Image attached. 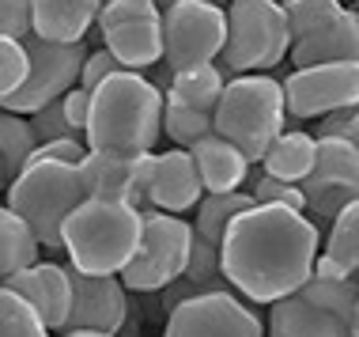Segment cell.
Segmentation results:
<instances>
[{
	"instance_id": "1",
	"label": "cell",
	"mask_w": 359,
	"mask_h": 337,
	"mask_svg": "<svg viewBox=\"0 0 359 337\" xmlns=\"http://www.w3.org/2000/svg\"><path fill=\"white\" fill-rule=\"evenodd\" d=\"M223 273L250 303H276L299 292L322 258V227L287 205H254L231 220L219 243Z\"/></svg>"
},
{
	"instance_id": "2",
	"label": "cell",
	"mask_w": 359,
	"mask_h": 337,
	"mask_svg": "<svg viewBox=\"0 0 359 337\" xmlns=\"http://www.w3.org/2000/svg\"><path fill=\"white\" fill-rule=\"evenodd\" d=\"M167 91L144 72H114L95 88L91 121H87V148L91 152H155L163 137Z\"/></svg>"
},
{
	"instance_id": "3",
	"label": "cell",
	"mask_w": 359,
	"mask_h": 337,
	"mask_svg": "<svg viewBox=\"0 0 359 337\" xmlns=\"http://www.w3.org/2000/svg\"><path fill=\"white\" fill-rule=\"evenodd\" d=\"M144 239V209L125 201L87 197L65 224L69 265L91 277H121Z\"/></svg>"
},
{
	"instance_id": "4",
	"label": "cell",
	"mask_w": 359,
	"mask_h": 337,
	"mask_svg": "<svg viewBox=\"0 0 359 337\" xmlns=\"http://www.w3.org/2000/svg\"><path fill=\"white\" fill-rule=\"evenodd\" d=\"M216 133L235 140L250 163H261L276 137L287 129V91L284 84L265 72H242L231 76L216 107Z\"/></svg>"
},
{
	"instance_id": "5",
	"label": "cell",
	"mask_w": 359,
	"mask_h": 337,
	"mask_svg": "<svg viewBox=\"0 0 359 337\" xmlns=\"http://www.w3.org/2000/svg\"><path fill=\"white\" fill-rule=\"evenodd\" d=\"M83 201H87L83 171L76 163L61 159H34L8 186V209H15L38 231V239L50 254L65 250V224Z\"/></svg>"
},
{
	"instance_id": "6",
	"label": "cell",
	"mask_w": 359,
	"mask_h": 337,
	"mask_svg": "<svg viewBox=\"0 0 359 337\" xmlns=\"http://www.w3.org/2000/svg\"><path fill=\"white\" fill-rule=\"evenodd\" d=\"M227 19L231 31L219 53V65L227 72H269L291 53L295 34H291L287 4L280 0H231Z\"/></svg>"
},
{
	"instance_id": "7",
	"label": "cell",
	"mask_w": 359,
	"mask_h": 337,
	"mask_svg": "<svg viewBox=\"0 0 359 337\" xmlns=\"http://www.w3.org/2000/svg\"><path fill=\"white\" fill-rule=\"evenodd\" d=\"M193 246H197V227L193 220L178 213H163V209H148L144 213V239L137 258L121 273L125 288L133 292H163L189 269Z\"/></svg>"
},
{
	"instance_id": "8",
	"label": "cell",
	"mask_w": 359,
	"mask_h": 337,
	"mask_svg": "<svg viewBox=\"0 0 359 337\" xmlns=\"http://www.w3.org/2000/svg\"><path fill=\"white\" fill-rule=\"evenodd\" d=\"M163 31H167V69L219 61L227 46L231 19L219 0H174L163 8Z\"/></svg>"
},
{
	"instance_id": "9",
	"label": "cell",
	"mask_w": 359,
	"mask_h": 337,
	"mask_svg": "<svg viewBox=\"0 0 359 337\" xmlns=\"http://www.w3.org/2000/svg\"><path fill=\"white\" fill-rule=\"evenodd\" d=\"M27 50H31V80L12 99H4V110L31 118L42 107L65 99L83 80V65L91 53L83 50V42H50V38H38V34L27 38Z\"/></svg>"
},
{
	"instance_id": "10",
	"label": "cell",
	"mask_w": 359,
	"mask_h": 337,
	"mask_svg": "<svg viewBox=\"0 0 359 337\" xmlns=\"http://www.w3.org/2000/svg\"><path fill=\"white\" fill-rule=\"evenodd\" d=\"M163 337H269V322H261L246 296L223 288L178 303L167 315Z\"/></svg>"
},
{
	"instance_id": "11",
	"label": "cell",
	"mask_w": 359,
	"mask_h": 337,
	"mask_svg": "<svg viewBox=\"0 0 359 337\" xmlns=\"http://www.w3.org/2000/svg\"><path fill=\"white\" fill-rule=\"evenodd\" d=\"M303 190L306 216L318 227H333L337 213L359 201V148L344 137H318V163Z\"/></svg>"
},
{
	"instance_id": "12",
	"label": "cell",
	"mask_w": 359,
	"mask_h": 337,
	"mask_svg": "<svg viewBox=\"0 0 359 337\" xmlns=\"http://www.w3.org/2000/svg\"><path fill=\"white\" fill-rule=\"evenodd\" d=\"M284 91L291 118H329L359 103V61L291 69Z\"/></svg>"
},
{
	"instance_id": "13",
	"label": "cell",
	"mask_w": 359,
	"mask_h": 337,
	"mask_svg": "<svg viewBox=\"0 0 359 337\" xmlns=\"http://www.w3.org/2000/svg\"><path fill=\"white\" fill-rule=\"evenodd\" d=\"M83 186L87 197H106V201H125L137 209L151 205V175H155V152H91L83 163Z\"/></svg>"
},
{
	"instance_id": "14",
	"label": "cell",
	"mask_w": 359,
	"mask_h": 337,
	"mask_svg": "<svg viewBox=\"0 0 359 337\" xmlns=\"http://www.w3.org/2000/svg\"><path fill=\"white\" fill-rule=\"evenodd\" d=\"M72 319L65 330H102V333H121L129 319V288L121 277H91L72 265Z\"/></svg>"
},
{
	"instance_id": "15",
	"label": "cell",
	"mask_w": 359,
	"mask_h": 337,
	"mask_svg": "<svg viewBox=\"0 0 359 337\" xmlns=\"http://www.w3.org/2000/svg\"><path fill=\"white\" fill-rule=\"evenodd\" d=\"M8 288H15L23 300L34 303V311L42 315L53 330H65L72 319V300H76V288H72V265L61 262H38L23 273H15L12 281H4Z\"/></svg>"
},
{
	"instance_id": "16",
	"label": "cell",
	"mask_w": 359,
	"mask_h": 337,
	"mask_svg": "<svg viewBox=\"0 0 359 337\" xmlns=\"http://www.w3.org/2000/svg\"><path fill=\"white\" fill-rule=\"evenodd\" d=\"M205 178L189 148L155 152V175H151V205L163 213H193L205 201Z\"/></svg>"
},
{
	"instance_id": "17",
	"label": "cell",
	"mask_w": 359,
	"mask_h": 337,
	"mask_svg": "<svg viewBox=\"0 0 359 337\" xmlns=\"http://www.w3.org/2000/svg\"><path fill=\"white\" fill-rule=\"evenodd\" d=\"M269 333L276 337H355L352 322L333 315L329 307L314 303L303 292H291L284 300L269 303Z\"/></svg>"
},
{
	"instance_id": "18",
	"label": "cell",
	"mask_w": 359,
	"mask_h": 337,
	"mask_svg": "<svg viewBox=\"0 0 359 337\" xmlns=\"http://www.w3.org/2000/svg\"><path fill=\"white\" fill-rule=\"evenodd\" d=\"M341 61H359V12H348V8L333 23H325L322 31L291 42V69L341 65Z\"/></svg>"
},
{
	"instance_id": "19",
	"label": "cell",
	"mask_w": 359,
	"mask_h": 337,
	"mask_svg": "<svg viewBox=\"0 0 359 337\" xmlns=\"http://www.w3.org/2000/svg\"><path fill=\"white\" fill-rule=\"evenodd\" d=\"M106 50L125 65L129 72H148L159 61H167V31H163V15L151 19H125V23L102 31Z\"/></svg>"
},
{
	"instance_id": "20",
	"label": "cell",
	"mask_w": 359,
	"mask_h": 337,
	"mask_svg": "<svg viewBox=\"0 0 359 337\" xmlns=\"http://www.w3.org/2000/svg\"><path fill=\"white\" fill-rule=\"evenodd\" d=\"M189 152H193V159H197V167H201V178H205L208 194H235V190H246L242 182L250 178V167H254V163H250V156L235 140L212 133V137H205Z\"/></svg>"
},
{
	"instance_id": "21",
	"label": "cell",
	"mask_w": 359,
	"mask_h": 337,
	"mask_svg": "<svg viewBox=\"0 0 359 337\" xmlns=\"http://www.w3.org/2000/svg\"><path fill=\"white\" fill-rule=\"evenodd\" d=\"M34 34L50 42H83L91 27H99L106 0H31Z\"/></svg>"
},
{
	"instance_id": "22",
	"label": "cell",
	"mask_w": 359,
	"mask_h": 337,
	"mask_svg": "<svg viewBox=\"0 0 359 337\" xmlns=\"http://www.w3.org/2000/svg\"><path fill=\"white\" fill-rule=\"evenodd\" d=\"M231 288L227 273H223V254L216 243L197 235V246H193V258H189V269L178 277L170 288H163V311H174L178 303L193 300V296H205V292H223Z\"/></svg>"
},
{
	"instance_id": "23",
	"label": "cell",
	"mask_w": 359,
	"mask_h": 337,
	"mask_svg": "<svg viewBox=\"0 0 359 337\" xmlns=\"http://www.w3.org/2000/svg\"><path fill=\"white\" fill-rule=\"evenodd\" d=\"M227 84H231V76L216 61L189 65V69H174L170 84H167V103H182V107L216 114L223 91H227Z\"/></svg>"
},
{
	"instance_id": "24",
	"label": "cell",
	"mask_w": 359,
	"mask_h": 337,
	"mask_svg": "<svg viewBox=\"0 0 359 337\" xmlns=\"http://www.w3.org/2000/svg\"><path fill=\"white\" fill-rule=\"evenodd\" d=\"M314 273L318 277H359V201H352V205H344L337 213Z\"/></svg>"
},
{
	"instance_id": "25",
	"label": "cell",
	"mask_w": 359,
	"mask_h": 337,
	"mask_svg": "<svg viewBox=\"0 0 359 337\" xmlns=\"http://www.w3.org/2000/svg\"><path fill=\"white\" fill-rule=\"evenodd\" d=\"M314 163H318V137H310L303 129H284L276 137V144L269 148V156L261 159V171L303 186L310 178V171H314Z\"/></svg>"
},
{
	"instance_id": "26",
	"label": "cell",
	"mask_w": 359,
	"mask_h": 337,
	"mask_svg": "<svg viewBox=\"0 0 359 337\" xmlns=\"http://www.w3.org/2000/svg\"><path fill=\"white\" fill-rule=\"evenodd\" d=\"M42 250L46 246H42V239H38V231L27 224L15 209L4 205V213H0V277L12 281L15 273L38 265L42 262Z\"/></svg>"
},
{
	"instance_id": "27",
	"label": "cell",
	"mask_w": 359,
	"mask_h": 337,
	"mask_svg": "<svg viewBox=\"0 0 359 337\" xmlns=\"http://www.w3.org/2000/svg\"><path fill=\"white\" fill-rule=\"evenodd\" d=\"M38 133L34 125L27 121V114L4 110L0 114V182L12 186V182L31 167L34 152H38Z\"/></svg>"
},
{
	"instance_id": "28",
	"label": "cell",
	"mask_w": 359,
	"mask_h": 337,
	"mask_svg": "<svg viewBox=\"0 0 359 337\" xmlns=\"http://www.w3.org/2000/svg\"><path fill=\"white\" fill-rule=\"evenodd\" d=\"M257 197L250 194V190H235V194H205L197 209H193V227H197L201 239H208V243H223V235H227L231 220L238 213H246V209H254Z\"/></svg>"
},
{
	"instance_id": "29",
	"label": "cell",
	"mask_w": 359,
	"mask_h": 337,
	"mask_svg": "<svg viewBox=\"0 0 359 337\" xmlns=\"http://www.w3.org/2000/svg\"><path fill=\"white\" fill-rule=\"evenodd\" d=\"M303 296H310L314 303L329 307L333 315H341L344 322H355V307H359V277H310L299 288Z\"/></svg>"
},
{
	"instance_id": "30",
	"label": "cell",
	"mask_w": 359,
	"mask_h": 337,
	"mask_svg": "<svg viewBox=\"0 0 359 337\" xmlns=\"http://www.w3.org/2000/svg\"><path fill=\"white\" fill-rule=\"evenodd\" d=\"M50 330L53 326L34 311V303L4 284V292H0V337H50Z\"/></svg>"
},
{
	"instance_id": "31",
	"label": "cell",
	"mask_w": 359,
	"mask_h": 337,
	"mask_svg": "<svg viewBox=\"0 0 359 337\" xmlns=\"http://www.w3.org/2000/svg\"><path fill=\"white\" fill-rule=\"evenodd\" d=\"M163 133L170 137L174 148H197L205 137L216 133V118H212L208 110H193V107H182V103H167Z\"/></svg>"
},
{
	"instance_id": "32",
	"label": "cell",
	"mask_w": 359,
	"mask_h": 337,
	"mask_svg": "<svg viewBox=\"0 0 359 337\" xmlns=\"http://www.w3.org/2000/svg\"><path fill=\"white\" fill-rule=\"evenodd\" d=\"M27 80H31V50H27V38L0 34V103L12 99Z\"/></svg>"
},
{
	"instance_id": "33",
	"label": "cell",
	"mask_w": 359,
	"mask_h": 337,
	"mask_svg": "<svg viewBox=\"0 0 359 337\" xmlns=\"http://www.w3.org/2000/svg\"><path fill=\"white\" fill-rule=\"evenodd\" d=\"M341 12H344L341 0H287V19H291V34L295 38L322 31V27L333 23Z\"/></svg>"
},
{
	"instance_id": "34",
	"label": "cell",
	"mask_w": 359,
	"mask_h": 337,
	"mask_svg": "<svg viewBox=\"0 0 359 337\" xmlns=\"http://www.w3.org/2000/svg\"><path fill=\"white\" fill-rule=\"evenodd\" d=\"M250 194L257 197V205H287V209H299L306 213V190L299 182H284V178H273V175H261L250 182Z\"/></svg>"
},
{
	"instance_id": "35",
	"label": "cell",
	"mask_w": 359,
	"mask_h": 337,
	"mask_svg": "<svg viewBox=\"0 0 359 337\" xmlns=\"http://www.w3.org/2000/svg\"><path fill=\"white\" fill-rule=\"evenodd\" d=\"M31 125L38 133V140L50 144V140H65V137H80V133L72 129L69 114H65V99L50 103V107H42L38 114H31Z\"/></svg>"
},
{
	"instance_id": "36",
	"label": "cell",
	"mask_w": 359,
	"mask_h": 337,
	"mask_svg": "<svg viewBox=\"0 0 359 337\" xmlns=\"http://www.w3.org/2000/svg\"><path fill=\"white\" fill-rule=\"evenodd\" d=\"M151 15H163L159 0H106L99 15V31H110L125 19H151Z\"/></svg>"
},
{
	"instance_id": "37",
	"label": "cell",
	"mask_w": 359,
	"mask_h": 337,
	"mask_svg": "<svg viewBox=\"0 0 359 337\" xmlns=\"http://www.w3.org/2000/svg\"><path fill=\"white\" fill-rule=\"evenodd\" d=\"M0 34L31 38L34 34V4L31 0H0Z\"/></svg>"
},
{
	"instance_id": "38",
	"label": "cell",
	"mask_w": 359,
	"mask_h": 337,
	"mask_svg": "<svg viewBox=\"0 0 359 337\" xmlns=\"http://www.w3.org/2000/svg\"><path fill=\"white\" fill-rule=\"evenodd\" d=\"M314 137H344L359 148V103L348 107V110H337V114H329V118H322Z\"/></svg>"
},
{
	"instance_id": "39",
	"label": "cell",
	"mask_w": 359,
	"mask_h": 337,
	"mask_svg": "<svg viewBox=\"0 0 359 337\" xmlns=\"http://www.w3.org/2000/svg\"><path fill=\"white\" fill-rule=\"evenodd\" d=\"M125 69V65L118 61V57H114V50H99V53H91V57H87V65H83V88H99V84L102 80H110V76L114 72H121Z\"/></svg>"
},
{
	"instance_id": "40",
	"label": "cell",
	"mask_w": 359,
	"mask_h": 337,
	"mask_svg": "<svg viewBox=\"0 0 359 337\" xmlns=\"http://www.w3.org/2000/svg\"><path fill=\"white\" fill-rule=\"evenodd\" d=\"M91 99H95V91L91 88H83V84H76V88L65 95V114H69V121H72V129L87 133V121H91Z\"/></svg>"
},
{
	"instance_id": "41",
	"label": "cell",
	"mask_w": 359,
	"mask_h": 337,
	"mask_svg": "<svg viewBox=\"0 0 359 337\" xmlns=\"http://www.w3.org/2000/svg\"><path fill=\"white\" fill-rule=\"evenodd\" d=\"M61 337H118V333H102V330H61Z\"/></svg>"
},
{
	"instance_id": "42",
	"label": "cell",
	"mask_w": 359,
	"mask_h": 337,
	"mask_svg": "<svg viewBox=\"0 0 359 337\" xmlns=\"http://www.w3.org/2000/svg\"><path fill=\"white\" fill-rule=\"evenodd\" d=\"M352 333L359 337V307H355V322H352Z\"/></svg>"
},
{
	"instance_id": "43",
	"label": "cell",
	"mask_w": 359,
	"mask_h": 337,
	"mask_svg": "<svg viewBox=\"0 0 359 337\" xmlns=\"http://www.w3.org/2000/svg\"><path fill=\"white\" fill-rule=\"evenodd\" d=\"M159 4H174V0H159Z\"/></svg>"
},
{
	"instance_id": "44",
	"label": "cell",
	"mask_w": 359,
	"mask_h": 337,
	"mask_svg": "<svg viewBox=\"0 0 359 337\" xmlns=\"http://www.w3.org/2000/svg\"><path fill=\"white\" fill-rule=\"evenodd\" d=\"M269 337H276V333H269Z\"/></svg>"
}]
</instances>
